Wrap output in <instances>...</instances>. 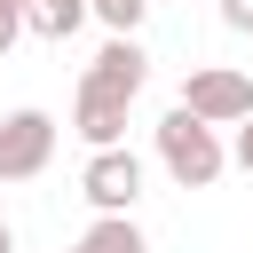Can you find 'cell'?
Masks as SVG:
<instances>
[{"label":"cell","instance_id":"5b68a950","mask_svg":"<svg viewBox=\"0 0 253 253\" xmlns=\"http://www.w3.org/2000/svg\"><path fill=\"white\" fill-rule=\"evenodd\" d=\"M47 158H55V119L47 111H8L0 119V182H32V174H47Z\"/></svg>","mask_w":253,"mask_h":253},{"label":"cell","instance_id":"52a82bcc","mask_svg":"<svg viewBox=\"0 0 253 253\" xmlns=\"http://www.w3.org/2000/svg\"><path fill=\"white\" fill-rule=\"evenodd\" d=\"M24 24H32L40 40H55V47H63V40L87 24V0H32V8H24Z\"/></svg>","mask_w":253,"mask_h":253},{"label":"cell","instance_id":"277c9868","mask_svg":"<svg viewBox=\"0 0 253 253\" xmlns=\"http://www.w3.org/2000/svg\"><path fill=\"white\" fill-rule=\"evenodd\" d=\"M182 111L206 119V126H237V119L253 111V79L229 71V63H198V71L182 79Z\"/></svg>","mask_w":253,"mask_h":253},{"label":"cell","instance_id":"3957f363","mask_svg":"<svg viewBox=\"0 0 253 253\" xmlns=\"http://www.w3.org/2000/svg\"><path fill=\"white\" fill-rule=\"evenodd\" d=\"M79 198H87L95 213H134V198H142V158H134L126 142H103V150H87Z\"/></svg>","mask_w":253,"mask_h":253},{"label":"cell","instance_id":"7c38bea8","mask_svg":"<svg viewBox=\"0 0 253 253\" xmlns=\"http://www.w3.org/2000/svg\"><path fill=\"white\" fill-rule=\"evenodd\" d=\"M0 253H16V229H8V221H0Z\"/></svg>","mask_w":253,"mask_h":253},{"label":"cell","instance_id":"ba28073f","mask_svg":"<svg viewBox=\"0 0 253 253\" xmlns=\"http://www.w3.org/2000/svg\"><path fill=\"white\" fill-rule=\"evenodd\" d=\"M87 16H103V24H111V32H134V24H142V16H150V0H95V8H87Z\"/></svg>","mask_w":253,"mask_h":253},{"label":"cell","instance_id":"8992f818","mask_svg":"<svg viewBox=\"0 0 253 253\" xmlns=\"http://www.w3.org/2000/svg\"><path fill=\"white\" fill-rule=\"evenodd\" d=\"M71 253H150V245H142L134 213H95V229H87V237H79Z\"/></svg>","mask_w":253,"mask_h":253},{"label":"cell","instance_id":"30bf717a","mask_svg":"<svg viewBox=\"0 0 253 253\" xmlns=\"http://www.w3.org/2000/svg\"><path fill=\"white\" fill-rule=\"evenodd\" d=\"M16 40H24V16H16V8H0V63H8V47H16Z\"/></svg>","mask_w":253,"mask_h":253},{"label":"cell","instance_id":"7a4b0ae2","mask_svg":"<svg viewBox=\"0 0 253 253\" xmlns=\"http://www.w3.org/2000/svg\"><path fill=\"white\" fill-rule=\"evenodd\" d=\"M158 166L182 182V190H213L221 182V166H229V150H221V126H206V119H190L182 103L158 119Z\"/></svg>","mask_w":253,"mask_h":253},{"label":"cell","instance_id":"8fae6325","mask_svg":"<svg viewBox=\"0 0 253 253\" xmlns=\"http://www.w3.org/2000/svg\"><path fill=\"white\" fill-rule=\"evenodd\" d=\"M229 158H237V166H245V174H253V111H245V119H237V150H229Z\"/></svg>","mask_w":253,"mask_h":253},{"label":"cell","instance_id":"5bb4252c","mask_svg":"<svg viewBox=\"0 0 253 253\" xmlns=\"http://www.w3.org/2000/svg\"><path fill=\"white\" fill-rule=\"evenodd\" d=\"M87 8H95V0H87Z\"/></svg>","mask_w":253,"mask_h":253},{"label":"cell","instance_id":"9c48e42d","mask_svg":"<svg viewBox=\"0 0 253 253\" xmlns=\"http://www.w3.org/2000/svg\"><path fill=\"white\" fill-rule=\"evenodd\" d=\"M213 8H221V24H229V32H253V0H213Z\"/></svg>","mask_w":253,"mask_h":253},{"label":"cell","instance_id":"6da1fadb","mask_svg":"<svg viewBox=\"0 0 253 253\" xmlns=\"http://www.w3.org/2000/svg\"><path fill=\"white\" fill-rule=\"evenodd\" d=\"M142 79H150L142 40H134V32H111V47L79 71V95H71V126H79V142H87V150H103V142H119V134H126V111H134Z\"/></svg>","mask_w":253,"mask_h":253},{"label":"cell","instance_id":"4fadbf2b","mask_svg":"<svg viewBox=\"0 0 253 253\" xmlns=\"http://www.w3.org/2000/svg\"><path fill=\"white\" fill-rule=\"evenodd\" d=\"M0 8H16V16H24V8H32V0H0Z\"/></svg>","mask_w":253,"mask_h":253}]
</instances>
